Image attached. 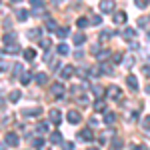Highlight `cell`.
Returning a JSON list of instances; mask_svg holds the SVG:
<instances>
[{"instance_id":"6da1fadb","label":"cell","mask_w":150,"mask_h":150,"mask_svg":"<svg viewBox=\"0 0 150 150\" xmlns=\"http://www.w3.org/2000/svg\"><path fill=\"white\" fill-rule=\"evenodd\" d=\"M100 12H104V14L114 12V0H100Z\"/></svg>"},{"instance_id":"7a4b0ae2","label":"cell","mask_w":150,"mask_h":150,"mask_svg":"<svg viewBox=\"0 0 150 150\" xmlns=\"http://www.w3.org/2000/svg\"><path fill=\"white\" fill-rule=\"evenodd\" d=\"M50 92H52V96H56V98H62V96H64V86L58 84V82H54V84L50 86Z\"/></svg>"},{"instance_id":"3957f363","label":"cell","mask_w":150,"mask_h":150,"mask_svg":"<svg viewBox=\"0 0 150 150\" xmlns=\"http://www.w3.org/2000/svg\"><path fill=\"white\" fill-rule=\"evenodd\" d=\"M18 142H20V138H18L14 132H6V144H8V146L16 148V146H18Z\"/></svg>"},{"instance_id":"277c9868","label":"cell","mask_w":150,"mask_h":150,"mask_svg":"<svg viewBox=\"0 0 150 150\" xmlns=\"http://www.w3.org/2000/svg\"><path fill=\"white\" fill-rule=\"evenodd\" d=\"M66 118H68V122H70V124H78V122L82 120L80 112H76V110H70L68 114H66Z\"/></svg>"},{"instance_id":"5b68a950","label":"cell","mask_w":150,"mask_h":150,"mask_svg":"<svg viewBox=\"0 0 150 150\" xmlns=\"http://www.w3.org/2000/svg\"><path fill=\"white\" fill-rule=\"evenodd\" d=\"M48 116H50V122H54V124H60V120H62V112L58 108H52Z\"/></svg>"},{"instance_id":"8992f818","label":"cell","mask_w":150,"mask_h":150,"mask_svg":"<svg viewBox=\"0 0 150 150\" xmlns=\"http://www.w3.org/2000/svg\"><path fill=\"white\" fill-rule=\"evenodd\" d=\"M22 114L24 116H40V114H42V108H40V106H34V108H24Z\"/></svg>"},{"instance_id":"52a82bcc","label":"cell","mask_w":150,"mask_h":150,"mask_svg":"<svg viewBox=\"0 0 150 150\" xmlns=\"http://www.w3.org/2000/svg\"><path fill=\"white\" fill-rule=\"evenodd\" d=\"M126 84L130 86V90H138V80H136L134 74H128L126 76Z\"/></svg>"},{"instance_id":"ba28073f","label":"cell","mask_w":150,"mask_h":150,"mask_svg":"<svg viewBox=\"0 0 150 150\" xmlns=\"http://www.w3.org/2000/svg\"><path fill=\"white\" fill-rule=\"evenodd\" d=\"M78 138L84 140V142H90V140H92V130H90V128H84V130H80Z\"/></svg>"},{"instance_id":"9c48e42d","label":"cell","mask_w":150,"mask_h":150,"mask_svg":"<svg viewBox=\"0 0 150 150\" xmlns=\"http://www.w3.org/2000/svg\"><path fill=\"white\" fill-rule=\"evenodd\" d=\"M108 96L114 98V100H118V98L122 96V90H120L118 86H110V88H108Z\"/></svg>"},{"instance_id":"30bf717a","label":"cell","mask_w":150,"mask_h":150,"mask_svg":"<svg viewBox=\"0 0 150 150\" xmlns=\"http://www.w3.org/2000/svg\"><path fill=\"white\" fill-rule=\"evenodd\" d=\"M72 74H74V66H72V64H68V66H64V68H62V72H60V76H62L64 80H66V78H70Z\"/></svg>"},{"instance_id":"8fae6325","label":"cell","mask_w":150,"mask_h":150,"mask_svg":"<svg viewBox=\"0 0 150 150\" xmlns=\"http://www.w3.org/2000/svg\"><path fill=\"white\" fill-rule=\"evenodd\" d=\"M126 12H114V22L116 24H124L126 22Z\"/></svg>"},{"instance_id":"7c38bea8","label":"cell","mask_w":150,"mask_h":150,"mask_svg":"<svg viewBox=\"0 0 150 150\" xmlns=\"http://www.w3.org/2000/svg\"><path fill=\"white\" fill-rule=\"evenodd\" d=\"M84 40H86L84 32H76V34H74V44H76V46H82V44H84Z\"/></svg>"},{"instance_id":"4fadbf2b","label":"cell","mask_w":150,"mask_h":150,"mask_svg":"<svg viewBox=\"0 0 150 150\" xmlns=\"http://www.w3.org/2000/svg\"><path fill=\"white\" fill-rule=\"evenodd\" d=\"M6 52H8V54H18V52H20V46H18L16 42H12V44H6Z\"/></svg>"},{"instance_id":"5bb4252c","label":"cell","mask_w":150,"mask_h":150,"mask_svg":"<svg viewBox=\"0 0 150 150\" xmlns=\"http://www.w3.org/2000/svg\"><path fill=\"white\" fill-rule=\"evenodd\" d=\"M20 82H22L24 86H26V84H30V82H32V72H22V76H20Z\"/></svg>"},{"instance_id":"9a60e30c","label":"cell","mask_w":150,"mask_h":150,"mask_svg":"<svg viewBox=\"0 0 150 150\" xmlns=\"http://www.w3.org/2000/svg\"><path fill=\"white\" fill-rule=\"evenodd\" d=\"M16 18H18L20 22H24V20L28 18V10H24V8H18V10H16Z\"/></svg>"},{"instance_id":"2e32d148","label":"cell","mask_w":150,"mask_h":150,"mask_svg":"<svg viewBox=\"0 0 150 150\" xmlns=\"http://www.w3.org/2000/svg\"><path fill=\"white\" fill-rule=\"evenodd\" d=\"M24 58H26L28 62H32V60L36 58V52L32 50V48H26V50H24Z\"/></svg>"},{"instance_id":"e0dca14e","label":"cell","mask_w":150,"mask_h":150,"mask_svg":"<svg viewBox=\"0 0 150 150\" xmlns=\"http://www.w3.org/2000/svg\"><path fill=\"white\" fill-rule=\"evenodd\" d=\"M54 32H56V36L62 40V38H66V36H68V28H66V26H62V28H56Z\"/></svg>"},{"instance_id":"ac0fdd59","label":"cell","mask_w":150,"mask_h":150,"mask_svg":"<svg viewBox=\"0 0 150 150\" xmlns=\"http://www.w3.org/2000/svg\"><path fill=\"white\" fill-rule=\"evenodd\" d=\"M50 142H52V144H60V142H62V134H60V132H52V134H50Z\"/></svg>"},{"instance_id":"d6986e66","label":"cell","mask_w":150,"mask_h":150,"mask_svg":"<svg viewBox=\"0 0 150 150\" xmlns=\"http://www.w3.org/2000/svg\"><path fill=\"white\" fill-rule=\"evenodd\" d=\"M8 100H10V102H18V100H20V90H12V92L8 94Z\"/></svg>"},{"instance_id":"ffe728a7","label":"cell","mask_w":150,"mask_h":150,"mask_svg":"<svg viewBox=\"0 0 150 150\" xmlns=\"http://www.w3.org/2000/svg\"><path fill=\"white\" fill-rule=\"evenodd\" d=\"M22 64H18V62H16V64H12V72H14V74H12V76H20V74H22Z\"/></svg>"},{"instance_id":"44dd1931","label":"cell","mask_w":150,"mask_h":150,"mask_svg":"<svg viewBox=\"0 0 150 150\" xmlns=\"http://www.w3.org/2000/svg\"><path fill=\"white\" fill-rule=\"evenodd\" d=\"M46 28L50 30V32H54V30H56V22H54L50 16H46Z\"/></svg>"},{"instance_id":"7402d4cb","label":"cell","mask_w":150,"mask_h":150,"mask_svg":"<svg viewBox=\"0 0 150 150\" xmlns=\"http://www.w3.org/2000/svg\"><path fill=\"white\" fill-rule=\"evenodd\" d=\"M26 36H28V38H38V36H40V28H30V30L26 32Z\"/></svg>"},{"instance_id":"603a6c76","label":"cell","mask_w":150,"mask_h":150,"mask_svg":"<svg viewBox=\"0 0 150 150\" xmlns=\"http://www.w3.org/2000/svg\"><path fill=\"white\" fill-rule=\"evenodd\" d=\"M100 72H102V74H108V76H110V74H112V72H114V70H112V66H108V64H100Z\"/></svg>"},{"instance_id":"cb8c5ba5","label":"cell","mask_w":150,"mask_h":150,"mask_svg":"<svg viewBox=\"0 0 150 150\" xmlns=\"http://www.w3.org/2000/svg\"><path fill=\"white\" fill-rule=\"evenodd\" d=\"M108 56H110V52H108V50H100V52L96 54V58H98L100 62H104V60H106V58H108Z\"/></svg>"},{"instance_id":"d4e9b609","label":"cell","mask_w":150,"mask_h":150,"mask_svg":"<svg viewBox=\"0 0 150 150\" xmlns=\"http://www.w3.org/2000/svg\"><path fill=\"white\" fill-rule=\"evenodd\" d=\"M114 120H116V116L112 114V112H106V114H104V122H106V124H112Z\"/></svg>"},{"instance_id":"484cf974","label":"cell","mask_w":150,"mask_h":150,"mask_svg":"<svg viewBox=\"0 0 150 150\" xmlns=\"http://www.w3.org/2000/svg\"><path fill=\"white\" fill-rule=\"evenodd\" d=\"M36 82L42 86V84H46V82H48V76H46V74H36Z\"/></svg>"},{"instance_id":"4316f807","label":"cell","mask_w":150,"mask_h":150,"mask_svg":"<svg viewBox=\"0 0 150 150\" xmlns=\"http://www.w3.org/2000/svg\"><path fill=\"white\" fill-rule=\"evenodd\" d=\"M76 26H78V28H86V26H88V18H78V20H76Z\"/></svg>"},{"instance_id":"83f0119b","label":"cell","mask_w":150,"mask_h":150,"mask_svg":"<svg viewBox=\"0 0 150 150\" xmlns=\"http://www.w3.org/2000/svg\"><path fill=\"white\" fill-rule=\"evenodd\" d=\"M38 44H40V48H42V50H48V48H50V40H48V38H42Z\"/></svg>"},{"instance_id":"f1b7e54d","label":"cell","mask_w":150,"mask_h":150,"mask_svg":"<svg viewBox=\"0 0 150 150\" xmlns=\"http://www.w3.org/2000/svg\"><path fill=\"white\" fill-rule=\"evenodd\" d=\"M124 36H126V38H134V36H136V30H134V28H126V30H124Z\"/></svg>"},{"instance_id":"f546056e","label":"cell","mask_w":150,"mask_h":150,"mask_svg":"<svg viewBox=\"0 0 150 150\" xmlns=\"http://www.w3.org/2000/svg\"><path fill=\"white\" fill-rule=\"evenodd\" d=\"M58 54L66 56V54H68V46H66V44H60V46H58Z\"/></svg>"},{"instance_id":"4dcf8cb0","label":"cell","mask_w":150,"mask_h":150,"mask_svg":"<svg viewBox=\"0 0 150 150\" xmlns=\"http://www.w3.org/2000/svg\"><path fill=\"white\" fill-rule=\"evenodd\" d=\"M94 110H96V112H104V102L102 100H98V102L94 104Z\"/></svg>"},{"instance_id":"1f68e13d","label":"cell","mask_w":150,"mask_h":150,"mask_svg":"<svg viewBox=\"0 0 150 150\" xmlns=\"http://www.w3.org/2000/svg\"><path fill=\"white\" fill-rule=\"evenodd\" d=\"M90 22H92V24H96V26H98V24L102 22V18H100L98 14H92V18H90Z\"/></svg>"},{"instance_id":"d6a6232c","label":"cell","mask_w":150,"mask_h":150,"mask_svg":"<svg viewBox=\"0 0 150 150\" xmlns=\"http://www.w3.org/2000/svg\"><path fill=\"white\" fill-rule=\"evenodd\" d=\"M14 38H16V36H14V34H10V32H8V34L4 36V42H6V44H12V42H14Z\"/></svg>"},{"instance_id":"836d02e7","label":"cell","mask_w":150,"mask_h":150,"mask_svg":"<svg viewBox=\"0 0 150 150\" xmlns=\"http://www.w3.org/2000/svg\"><path fill=\"white\" fill-rule=\"evenodd\" d=\"M92 90H94V94H96L98 98H102V96H104V88H100V86H96V88H92Z\"/></svg>"},{"instance_id":"e575fe53","label":"cell","mask_w":150,"mask_h":150,"mask_svg":"<svg viewBox=\"0 0 150 150\" xmlns=\"http://www.w3.org/2000/svg\"><path fill=\"white\" fill-rule=\"evenodd\" d=\"M122 144H124V142H122L120 138H114V140H112V146H114V148H122Z\"/></svg>"},{"instance_id":"d590c367","label":"cell","mask_w":150,"mask_h":150,"mask_svg":"<svg viewBox=\"0 0 150 150\" xmlns=\"http://www.w3.org/2000/svg\"><path fill=\"white\" fill-rule=\"evenodd\" d=\"M30 4H32V8H36V10H38V8L42 6V0H30Z\"/></svg>"},{"instance_id":"8d00e7d4","label":"cell","mask_w":150,"mask_h":150,"mask_svg":"<svg viewBox=\"0 0 150 150\" xmlns=\"http://www.w3.org/2000/svg\"><path fill=\"white\" fill-rule=\"evenodd\" d=\"M134 4H136V6H140V8H144V6L148 4V0H134Z\"/></svg>"},{"instance_id":"74e56055","label":"cell","mask_w":150,"mask_h":150,"mask_svg":"<svg viewBox=\"0 0 150 150\" xmlns=\"http://www.w3.org/2000/svg\"><path fill=\"white\" fill-rule=\"evenodd\" d=\"M124 64H126L128 68H130V66H134V58H132V56H126V62H124Z\"/></svg>"},{"instance_id":"f35d334b","label":"cell","mask_w":150,"mask_h":150,"mask_svg":"<svg viewBox=\"0 0 150 150\" xmlns=\"http://www.w3.org/2000/svg\"><path fill=\"white\" fill-rule=\"evenodd\" d=\"M62 148H64V150H72V148H74V144H72V142H64Z\"/></svg>"},{"instance_id":"ab89813d","label":"cell","mask_w":150,"mask_h":150,"mask_svg":"<svg viewBox=\"0 0 150 150\" xmlns=\"http://www.w3.org/2000/svg\"><path fill=\"white\" fill-rule=\"evenodd\" d=\"M38 132H48V124H38Z\"/></svg>"},{"instance_id":"60d3db41","label":"cell","mask_w":150,"mask_h":150,"mask_svg":"<svg viewBox=\"0 0 150 150\" xmlns=\"http://www.w3.org/2000/svg\"><path fill=\"white\" fill-rule=\"evenodd\" d=\"M142 126H144V128H150V116H146V118L142 120Z\"/></svg>"},{"instance_id":"b9f144b4","label":"cell","mask_w":150,"mask_h":150,"mask_svg":"<svg viewBox=\"0 0 150 150\" xmlns=\"http://www.w3.org/2000/svg\"><path fill=\"white\" fill-rule=\"evenodd\" d=\"M110 36H112V32H106V30H104L102 34H100V40H106V38H110Z\"/></svg>"},{"instance_id":"7bdbcfd3","label":"cell","mask_w":150,"mask_h":150,"mask_svg":"<svg viewBox=\"0 0 150 150\" xmlns=\"http://www.w3.org/2000/svg\"><path fill=\"white\" fill-rule=\"evenodd\" d=\"M112 60H114V64H120V62H122V56H120V54H114Z\"/></svg>"},{"instance_id":"ee69618b","label":"cell","mask_w":150,"mask_h":150,"mask_svg":"<svg viewBox=\"0 0 150 150\" xmlns=\"http://www.w3.org/2000/svg\"><path fill=\"white\" fill-rule=\"evenodd\" d=\"M34 146H44V140H42V138H36L34 140Z\"/></svg>"},{"instance_id":"f6af8a7d","label":"cell","mask_w":150,"mask_h":150,"mask_svg":"<svg viewBox=\"0 0 150 150\" xmlns=\"http://www.w3.org/2000/svg\"><path fill=\"white\" fill-rule=\"evenodd\" d=\"M146 22H148V18H138V26H144Z\"/></svg>"},{"instance_id":"bcb514c9","label":"cell","mask_w":150,"mask_h":150,"mask_svg":"<svg viewBox=\"0 0 150 150\" xmlns=\"http://www.w3.org/2000/svg\"><path fill=\"white\" fill-rule=\"evenodd\" d=\"M142 72H144L146 76H150V66H144V68H142Z\"/></svg>"},{"instance_id":"7dc6e473","label":"cell","mask_w":150,"mask_h":150,"mask_svg":"<svg viewBox=\"0 0 150 150\" xmlns=\"http://www.w3.org/2000/svg\"><path fill=\"white\" fill-rule=\"evenodd\" d=\"M96 124H98V120H96V118H90V128L96 126Z\"/></svg>"},{"instance_id":"c3c4849f","label":"cell","mask_w":150,"mask_h":150,"mask_svg":"<svg viewBox=\"0 0 150 150\" xmlns=\"http://www.w3.org/2000/svg\"><path fill=\"white\" fill-rule=\"evenodd\" d=\"M132 150H146V148H144L142 144H140V146H138V144H136V146H132Z\"/></svg>"},{"instance_id":"681fc988","label":"cell","mask_w":150,"mask_h":150,"mask_svg":"<svg viewBox=\"0 0 150 150\" xmlns=\"http://www.w3.org/2000/svg\"><path fill=\"white\" fill-rule=\"evenodd\" d=\"M2 108H4V98L0 96V110H2Z\"/></svg>"},{"instance_id":"f907efd6","label":"cell","mask_w":150,"mask_h":150,"mask_svg":"<svg viewBox=\"0 0 150 150\" xmlns=\"http://www.w3.org/2000/svg\"><path fill=\"white\" fill-rule=\"evenodd\" d=\"M52 2H54V4H60V2H64V0H52Z\"/></svg>"},{"instance_id":"816d5d0a","label":"cell","mask_w":150,"mask_h":150,"mask_svg":"<svg viewBox=\"0 0 150 150\" xmlns=\"http://www.w3.org/2000/svg\"><path fill=\"white\" fill-rule=\"evenodd\" d=\"M40 150H50V148H44V146H40Z\"/></svg>"},{"instance_id":"f5cc1de1","label":"cell","mask_w":150,"mask_h":150,"mask_svg":"<svg viewBox=\"0 0 150 150\" xmlns=\"http://www.w3.org/2000/svg\"><path fill=\"white\" fill-rule=\"evenodd\" d=\"M12 2H16V4H18V2H22V0H12Z\"/></svg>"},{"instance_id":"db71d44e","label":"cell","mask_w":150,"mask_h":150,"mask_svg":"<svg viewBox=\"0 0 150 150\" xmlns=\"http://www.w3.org/2000/svg\"><path fill=\"white\" fill-rule=\"evenodd\" d=\"M88 150H98V148H94V146H92V148H88Z\"/></svg>"},{"instance_id":"11a10c76","label":"cell","mask_w":150,"mask_h":150,"mask_svg":"<svg viewBox=\"0 0 150 150\" xmlns=\"http://www.w3.org/2000/svg\"><path fill=\"white\" fill-rule=\"evenodd\" d=\"M148 40H150V30H148Z\"/></svg>"}]
</instances>
